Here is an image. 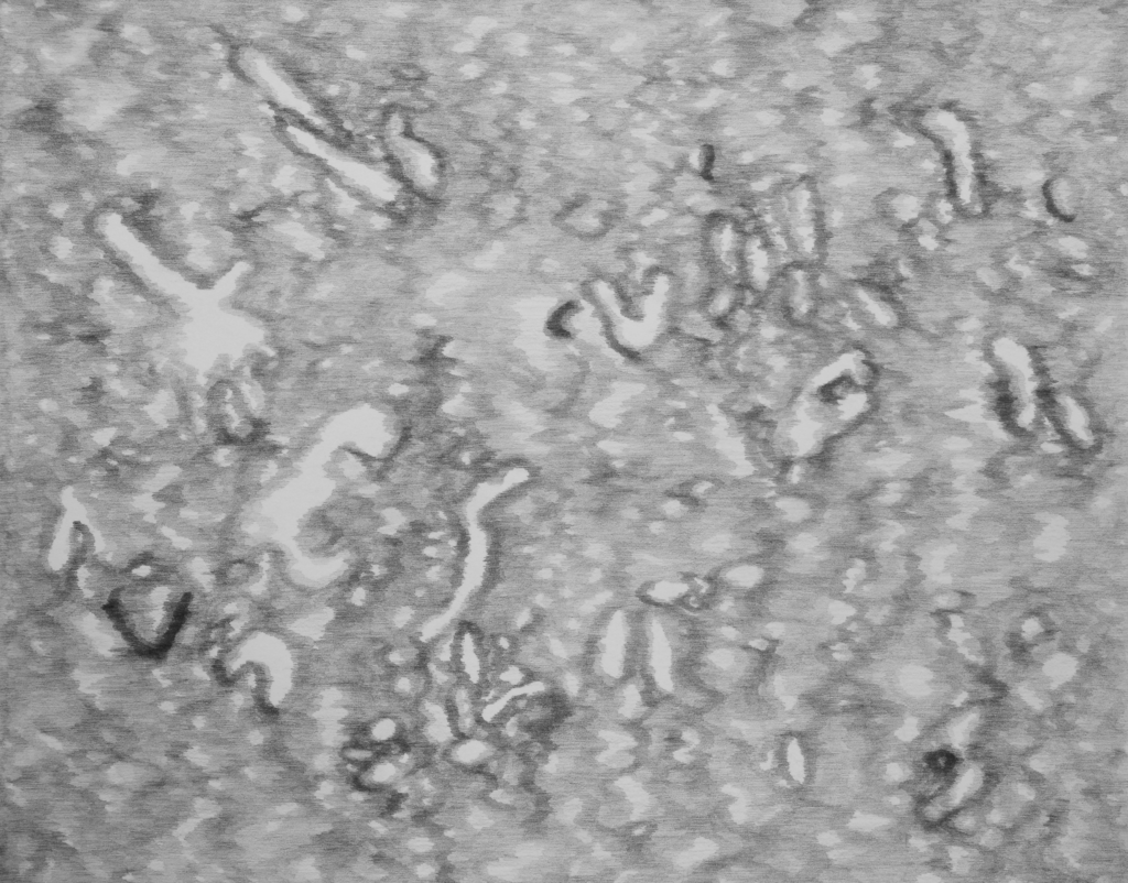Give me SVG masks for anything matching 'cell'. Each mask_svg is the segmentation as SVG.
Wrapping results in <instances>:
<instances>
[{"label":"cell","mask_w":1128,"mask_h":883,"mask_svg":"<svg viewBox=\"0 0 1128 883\" xmlns=\"http://www.w3.org/2000/svg\"><path fill=\"white\" fill-rule=\"evenodd\" d=\"M1045 414L1067 446L1091 451L1100 440V424L1093 404L1074 388L1051 389L1043 397Z\"/></svg>","instance_id":"cell-1"}]
</instances>
